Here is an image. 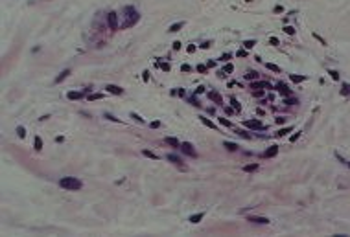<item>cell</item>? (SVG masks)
Here are the masks:
<instances>
[{"mask_svg":"<svg viewBox=\"0 0 350 237\" xmlns=\"http://www.w3.org/2000/svg\"><path fill=\"white\" fill-rule=\"evenodd\" d=\"M85 96V92H68V99H74V101H76V99H81Z\"/></svg>","mask_w":350,"mask_h":237,"instance_id":"cell-15","label":"cell"},{"mask_svg":"<svg viewBox=\"0 0 350 237\" xmlns=\"http://www.w3.org/2000/svg\"><path fill=\"white\" fill-rule=\"evenodd\" d=\"M33 147H35V151H41V147H43V140H41V136H35V140H33Z\"/></svg>","mask_w":350,"mask_h":237,"instance_id":"cell-16","label":"cell"},{"mask_svg":"<svg viewBox=\"0 0 350 237\" xmlns=\"http://www.w3.org/2000/svg\"><path fill=\"white\" fill-rule=\"evenodd\" d=\"M142 153H144V156H148V158H151V160H159V154H155L153 151H149V149H144Z\"/></svg>","mask_w":350,"mask_h":237,"instance_id":"cell-17","label":"cell"},{"mask_svg":"<svg viewBox=\"0 0 350 237\" xmlns=\"http://www.w3.org/2000/svg\"><path fill=\"white\" fill-rule=\"evenodd\" d=\"M201 123H203V125H207V127H208V129H214V130H216V129H218V125H216V123H214V122H210V120H208V118H205V116H201Z\"/></svg>","mask_w":350,"mask_h":237,"instance_id":"cell-10","label":"cell"},{"mask_svg":"<svg viewBox=\"0 0 350 237\" xmlns=\"http://www.w3.org/2000/svg\"><path fill=\"white\" fill-rule=\"evenodd\" d=\"M253 94H254V96H256V98H260V96H264V92H262V90H254V92H253Z\"/></svg>","mask_w":350,"mask_h":237,"instance_id":"cell-50","label":"cell"},{"mask_svg":"<svg viewBox=\"0 0 350 237\" xmlns=\"http://www.w3.org/2000/svg\"><path fill=\"white\" fill-rule=\"evenodd\" d=\"M245 79H249V81H254V79H258V72H254V70H249V72H245Z\"/></svg>","mask_w":350,"mask_h":237,"instance_id":"cell-13","label":"cell"},{"mask_svg":"<svg viewBox=\"0 0 350 237\" xmlns=\"http://www.w3.org/2000/svg\"><path fill=\"white\" fill-rule=\"evenodd\" d=\"M142 79H144V81H148V79H149V74L144 72V74H142Z\"/></svg>","mask_w":350,"mask_h":237,"instance_id":"cell-51","label":"cell"},{"mask_svg":"<svg viewBox=\"0 0 350 237\" xmlns=\"http://www.w3.org/2000/svg\"><path fill=\"white\" fill-rule=\"evenodd\" d=\"M218 120H219V123H221V125H225V127H232V122H229L227 118H218Z\"/></svg>","mask_w":350,"mask_h":237,"instance_id":"cell-31","label":"cell"},{"mask_svg":"<svg viewBox=\"0 0 350 237\" xmlns=\"http://www.w3.org/2000/svg\"><path fill=\"white\" fill-rule=\"evenodd\" d=\"M247 221L256 223V224H269V219H267V217H247Z\"/></svg>","mask_w":350,"mask_h":237,"instance_id":"cell-7","label":"cell"},{"mask_svg":"<svg viewBox=\"0 0 350 237\" xmlns=\"http://www.w3.org/2000/svg\"><path fill=\"white\" fill-rule=\"evenodd\" d=\"M236 133H238L240 136H242V138H247V140L251 138V134H249V133H245V130H236Z\"/></svg>","mask_w":350,"mask_h":237,"instance_id":"cell-37","label":"cell"},{"mask_svg":"<svg viewBox=\"0 0 350 237\" xmlns=\"http://www.w3.org/2000/svg\"><path fill=\"white\" fill-rule=\"evenodd\" d=\"M245 55H247L245 50H238V52H236V57H245Z\"/></svg>","mask_w":350,"mask_h":237,"instance_id":"cell-42","label":"cell"},{"mask_svg":"<svg viewBox=\"0 0 350 237\" xmlns=\"http://www.w3.org/2000/svg\"><path fill=\"white\" fill-rule=\"evenodd\" d=\"M232 112H234V109H232V107H227V109H225V114H227V116H231Z\"/></svg>","mask_w":350,"mask_h":237,"instance_id":"cell-46","label":"cell"},{"mask_svg":"<svg viewBox=\"0 0 350 237\" xmlns=\"http://www.w3.org/2000/svg\"><path fill=\"white\" fill-rule=\"evenodd\" d=\"M190 103H192V105H196V107H199V105H201V103H197L196 96H190Z\"/></svg>","mask_w":350,"mask_h":237,"instance_id":"cell-38","label":"cell"},{"mask_svg":"<svg viewBox=\"0 0 350 237\" xmlns=\"http://www.w3.org/2000/svg\"><path fill=\"white\" fill-rule=\"evenodd\" d=\"M149 127H151V129H159V127H161V122H151V123H149Z\"/></svg>","mask_w":350,"mask_h":237,"instance_id":"cell-41","label":"cell"},{"mask_svg":"<svg viewBox=\"0 0 350 237\" xmlns=\"http://www.w3.org/2000/svg\"><path fill=\"white\" fill-rule=\"evenodd\" d=\"M328 74H330V77H332V79H336V81H337V79H339V74L336 72V70H330Z\"/></svg>","mask_w":350,"mask_h":237,"instance_id":"cell-36","label":"cell"},{"mask_svg":"<svg viewBox=\"0 0 350 237\" xmlns=\"http://www.w3.org/2000/svg\"><path fill=\"white\" fill-rule=\"evenodd\" d=\"M254 44H256V41H254V39H251V41H245V42H243V46H245V50H251Z\"/></svg>","mask_w":350,"mask_h":237,"instance_id":"cell-27","label":"cell"},{"mask_svg":"<svg viewBox=\"0 0 350 237\" xmlns=\"http://www.w3.org/2000/svg\"><path fill=\"white\" fill-rule=\"evenodd\" d=\"M229 59H232L231 53H223V55H221V61H229Z\"/></svg>","mask_w":350,"mask_h":237,"instance_id":"cell-43","label":"cell"},{"mask_svg":"<svg viewBox=\"0 0 350 237\" xmlns=\"http://www.w3.org/2000/svg\"><path fill=\"white\" fill-rule=\"evenodd\" d=\"M131 118H135V122H138V123H144V120L140 118V116H138L137 112H131Z\"/></svg>","mask_w":350,"mask_h":237,"instance_id":"cell-33","label":"cell"},{"mask_svg":"<svg viewBox=\"0 0 350 237\" xmlns=\"http://www.w3.org/2000/svg\"><path fill=\"white\" fill-rule=\"evenodd\" d=\"M350 94V85L348 83H343V87H341V96H348Z\"/></svg>","mask_w":350,"mask_h":237,"instance_id":"cell-24","label":"cell"},{"mask_svg":"<svg viewBox=\"0 0 350 237\" xmlns=\"http://www.w3.org/2000/svg\"><path fill=\"white\" fill-rule=\"evenodd\" d=\"M181 70H183V72H192V66H190V64H183Z\"/></svg>","mask_w":350,"mask_h":237,"instance_id":"cell-40","label":"cell"},{"mask_svg":"<svg viewBox=\"0 0 350 237\" xmlns=\"http://www.w3.org/2000/svg\"><path fill=\"white\" fill-rule=\"evenodd\" d=\"M288 133H291V127H284V129H280L278 133H277V136H286Z\"/></svg>","mask_w":350,"mask_h":237,"instance_id":"cell-29","label":"cell"},{"mask_svg":"<svg viewBox=\"0 0 350 237\" xmlns=\"http://www.w3.org/2000/svg\"><path fill=\"white\" fill-rule=\"evenodd\" d=\"M232 70H234V66H232V64H231V63H227V64H225V66H223V72H225V74H229V72H232Z\"/></svg>","mask_w":350,"mask_h":237,"instance_id":"cell-32","label":"cell"},{"mask_svg":"<svg viewBox=\"0 0 350 237\" xmlns=\"http://www.w3.org/2000/svg\"><path fill=\"white\" fill-rule=\"evenodd\" d=\"M275 122H277L278 125H282L284 122H286V118H284V116H280V118H277V120H275Z\"/></svg>","mask_w":350,"mask_h":237,"instance_id":"cell-45","label":"cell"},{"mask_svg":"<svg viewBox=\"0 0 350 237\" xmlns=\"http://www.w3.org/2000/svg\"><path fill=\"white\" fill-rule=\"evenodd\" d=\"M196 52V46H188V53H194Z\"/></svg>","mask_w":350,"mask_h":237,"instance_id":"cell-54","label":"cell"},{"mask_svg":"<svg viewBox=\"0 0 350 237\" xmlns=\"http://www.w3.org/2000/svg\"><path fill=\"white\" fill-rule=\"evenodd\" d=\"M269 42H271L273 46H277V44H278V39H275V37H271V39H269Z\"/></svg>","mask_w":350,"mask_h":237,"instance_id":"cell-47","label":"cell"},{"mask_svg":"<svg viewBox=\"0 0 350 237\" xmlns=\"http://www.w3.org/2000/svg\"><path fill=\"white\" fill-rule=\"evenodd\" d=\"M164 142L168 145H172V147H181V143H179L177 138H173V136H168V138H164Z\"/></svg>","mask_w":350,"mask_h":237,"instance_id":"cell-9","label":"cell"},{"mask_svg":"<svg viewBox=\"0 0 350 237\" xmlns=\"http://www.w3.org/2000/svg\"><path fill=\"white\" fill-rule=\"evenodd\" d=\"M107 92L109 94H116V96H120V94H124V88H120V87H116V85H107Z\"/></svg>","mask_w":350,"mask_h":237,"instance_id":"cell-8","label":"cell"},{"mask_svg":"<svg viewBox=\"0 0 350 237\" xmlns=\"http://www.w3.org/2000/svg\"><path fill=\"white\" fill-rule=\"evenodd\" d=\"M68 75H70V70H63V72H61V74H59L57 77H56V83H61V81H65V79H67Z\"/></svg>","mask_w":350,"mask_h":237,"instance_id":"cell-12","label":"cell"},{"mask_svg":"<svg viewBox=\"0 0 350 237\" xmlns=\"http://www.w3.org/2000/svg\"><path fill=\"white\" fill-rule=\"evenodd\" d=\"M277 153H278V147H277V145H271V147H269L262 156H264V158H273V156H277Z\"/></svg>","mask_w":350,"mask_h":237,"instance_id":"cell-6","label":"cell"},{"mask_svg":"<svg viewBox=\"0 0 350 237\" xmlns=\"http://www.w3.org/2000/svg\"><path fill=\"white\" fill-rule=\"evenodd\" d=\"M17 134H19V138H26V129L19 125V127H17Z\"/></svg>","mask_w":350,"mask_h":237,"instance_id":"cell-26","label":"cell"},{"mask_svg":"<svg viewBox=\"0 0 350 237\" xmlns=\"http://www.w3.org/2000/svg\"><path fill=\"white\" fill-rule=\"evenodd\" d=\"M196 70H197L199 74H205V72H207V66H205V64H197V66H196Z\"/></svg>","mask_w":350,"mask_h":237,"instance_id":"cell-34","label":"cell"},{"mask_svg":"<svg viewBox=\"0 0 350 237\" xmlns=\"http://www.w3.org/2000/svg\"><path fill=\"white\" fill-rule=\"evenodd\" d=\"M107 24H109V28H111V29H116V26H118L116 13H109L107 15Z\"/></svg>","mask_w":350,"mask_h":237,"instance_id":"cell-5","label":"cell"},{"mask_svg":"<svg viewBox=\"0 0 350 237\" xmlns=\"http://www.w3.org/2000/svg\"><path fill=\"white\" fill-rule=\"evenodd\" d=\"M223 145H225V149H229V151H236L238 149V145L234 142H223Z\"/></svg>","mask_w":350,"mask_h":237,"instance_id":"cell-23","label":"cell"},{"mask_svg":"<svg viewBox=\"0 0 350 237\" xmlns=\"http://www.w3.org/2000/svg\"><path fill=\"white\" fill-rule=\"evenodd\" d=\"M256 169H258V164H249V165H245V167H243L245 173H253V171H256Z\"/></svg>","mask_w":350,"mask_h":237,"instance_id":"cell-21","label":"cell"},{"mask_svg":"<svg viewBox=\"0 0 350 237\" xmlns=\"http://www.w3.org/2000/svg\"><path fill=\"white\" fill-rule=\"evenodd\" d=\"M306 75H297V74H291V81L293 83H302V81H306Z\"/></svg>","mask_w":350,"mask_h":237,"instance_id":"cell-14","label":"cell"},{"mask_svg":"<svg viewBox=\"0 0 350 237\" xmlns=\"http://www.w3.org/2000/svg\"><path fill=\"white\" fill-rule=\"evenodd\" d=\"M282 11H284L282 6H277V8H275V13H282Z\"/></svg>","mask_w":350,"mask_h":237,"instance_id":"cell-48","label":"cell"},{"mask_svg":"<svg viewBox=\"0 0 350 237\" xmlns=\"http://www.w3.org/2000/svg\"><path fill=\"white\" fill-rule=\"evenodd\" d=\"M266 68H267V70H271V72H275V74H278V72H280V66H277V64H273V63H267V64H266Z\"/></svg>","mask_w":350,"mask_h":237,"instance_id":"cell-22","label":"cell"},{"mask_svg":"<svg viewBox=\"0 0 350 237\" xmlns=\"http://www.w3.org/2000/svg\"><path fill=\"white\" fill-rule=\"evenodd\" d=\"M105 118H107V120H111V122H116V123H120V120H118V118H114V116H111V114H105Z\"/></svg>","mask_w":350,"mask_h":237,"instance_id":"cell-39","label":"cell"},{"mask_svg":"<svg viewBox=\"0 0 350 237\" xmlns=\"http://www.w3.org/2000/svg\"><path fill=\"white\" fill-rule=\"evenodd\" d=\"M313 37L317 39V41H321V44H326V41H324V39L321 37V35H317V33H313Z\"/></svg>","mask_w":350,"mask_h":237,"instance_id":"cell-44","label":"cell"},{"mask_svg":"<svg viewBox=\"0 0 350 237\" xmlns=\"http://www.w3.org/2000/svg\"><path fill=\"white\" fill-rule=\"evenodd\" d=\"M231 103H232V109H234V112H240V110H242V105L238 103V99H236V98H231Z\"/></svg>","mask_w":350,"mask_h":237,"instance_id":"cell-19","label":"cell"},{"mask_svg":"<svg viewBox=\"0 0 350 237\" xmlns=\"http://www.w3.org/2000/svg\"><path fill=\"white\" fill-rule=\"evenodd\" d=\"M284 31H286L288 35H293L295 33V28L293 26H286V28H284Z\"/></svg>","mask_w":350,"mask_h":237,"instance_id":"cell-35","label":"cell"},{"mask_svg":"<svg viewBox=\"0 0 350 237\" xmlns=\"http://www.w3.org/2000/svg\"><path fill=\"white\" fill-rule=\"evenodd\" d=\"M103 98V94H89V101H94V99H102Z\"/></svg>","mask_w":350,"mask_h":237,"instance_id":"cell-30","label":"cell"},{"mask_svg":"<svg viewBox=\"0 0 350 237\" xmlns=\"http://www.w3.org/2000/svg\"><path fill=\"white\" fill-rule=\"evenodd\" d=\"M275 88H277V92H280L282 96H291V88H288V85L282 83V81L277 83V87H275Z\"/></svg>","mask_w":350,"mask_h":237,"instance_id":"cell-4","label":"cell"},{"mask_svg":"<svg viewBox=\"0 0 350 237\" xmlns=\"http://www.w3.org/2000/svg\"><path fill=\"white\" fill-rule=\"evenodd\" d=\"M208 98L212 99V101H216L218 105H221V96H219L218 92H214V90H212V92H208Z\"/></svg>","mask_w":350,"mask_h":237,"instance_id":"cell-11","label":"cell"},{"mask_svg":"<svg viewBox=\"0 0 350 237\" xmlns=\"http://www.w3.org/2000/svg\"><path fill=\"white\" fill-rule=\"evenodd\" d=\"M348 165H350V162H348Z\"/></svg>","mask_w":350,"mask_h":237,"instance_id":"cell-55","label":"cell"},{"mask_svg":"<svg viewBox=\"0 0 350 237\" xmlns=\"http://www.w3.org/2000/svg\"><path fill=\"white\" fill-rule=\"evenodd\" d=\"M299 136H301V133H297V134H293V136H291V142H295V140H299Z\"/></svg>","mask_w":350,"mask_h":237,"instance_id":"cell-52","label":"cell"},{"mask_svg":"<svg viewBox=\"0 0 350 237\" xmlns=\"http://www.w3.org/2000/svg\"><path fill=\"white\" fill-rule=\"evenodd\" d=\"M155 64H157L159 68H162L164 72H170V64H168V63H159V61H157V63H155Z\"/></svg>","mask_w":350,"mask_h":237,"instance_id":"cell-28","label":"cell"},{"mask_svg":"<svg viewBox=\"0 0 350 237\" xmlns=\"http://www.w3.org/2000/svg\"><path fill=\"white\" fill-rule=\"evenodd\" d=\"M203 219V213H194L192 217H190V223H194V224H197L199 221Z\"/></svg>","mask_w":350,"mask_h":237,"instance_id":"cell-20","label":"cell"},{"mask_svg":"<svg viewBox=\"0 0 350 237\" xmlns=\"http://www.w3.org/2000/svg\"><path fill=\"white\" fill-rule=\"evenodd\" d=\"M166 158L170 160V162H173V164H181V158H179L177 154H168Z\"/></svg>","mask_w":350,"mask_h":237,"instance_id":"cell-25","label":"cell"},{"mask_svg":"<svg viewBox=\"0 0 350 237\" xmlns=\"http://www.w3.org/2000/svg\"><path fill=\"white\" fill-rule=\"evenodd\" d=\"M243 125L247 129H254V130H260V129H266L262 125V122H260V120H249V122H243Z\"/></svg>","mask_w":350,"mask_h":237,"instance_id":"cell-3","label":"cell"},{"mask_svg":"<svg viewBox=\"0 0 350 237\" xmlns=\"http://www.w3.org/2000/svg\"><path fill=\"white\" fill-rule=\"evenodd\" d=\"M179 48H181V42L175 41V42H173V50H179Z\"/></svg>","mask_w":350,"mask_h":237,"instance_id":"cell-49","label":"cell"},{"mask_svg":"<svg viewBox=\"0 0 350 237\" xmlns=\"http://www.w3.org/2000/svg\"><path fill=\"white\" fill-rule=\"evenodd\" d=\"M181 151H183L184 154L192 156V158H196V156H197V153H196V151H194V145H192V143H188V142L181 143Z\"/></svg>","mask_w":350,"mask_h":237,"instance_id":"cell-2","label":"cell"},{"mask_svg":"<svg viewBox=\"0 0 350 237\" xmlns=\"http://www.w3.org/2000/svg\"><path fill=\"white\" fill-rule=\"evenodd\" d=\"M201 92H205V87H197V90H196V94H201Z\"/></svg>","mask_w":350,"mask_h":237,"instance_id":"cell-53","label":"cell"},{"mask_svg":"<svg viewBox=\"0 0 350 237\" xmlns=\"http://www.w3.org/2000/svg\"><path fill=\"white\" fill-rule=\"evenodd\" d=\"M183 26H184V22H175V24H172V26H170L168 31H172V33H173V31H179Z\"/></svg>","mask_w":350,"mask_h":237,"instance_id":"cell-18","label":"cell"},{"mask_svg":"<svg viewBox=\"0 0 350 237\" xmlns=\"http://www.w3.org/2000/svg\"><path fill=\"white\" fill-rule=\"evenodd\" d=\"M59 186H61L63 189H70V191H78V189H81V180H78V178H74V176H65V178H61L59 180Z\"/></svg>","mask_w":350,"mask_h":237,"instance_id":"cell-1","label":"cell"}]
</instances>
